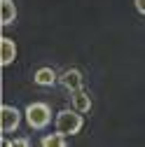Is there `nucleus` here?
<instances>
[{
  "label": "nucleus",
  "instance_id": "obj_3",
  "mask_svg": "<svg viewBox=\"0 0 145 147\" xmlns=\"http://www.w3.org/2000/svg\"><path fill=\"white\" fill-rule=\"evenodd\" d=\"M21 124V112L14 105H3V133H14Z\"/></svg>",
  "mask_w": 145,
  "mask_h": 147
},
{
  "label": "nucleus",
  "instance_id": "obj_8",
  "mask_svg": "<svg viewBox=\"0 0 145 147\" xmlns=\"http://www.w3.org/2000/svg\"><path fill=\"white\" fill-rule=\"evenodd\" d=\"M40 147H68V145H66V136L59 133V131H56V133H49V136L42 138Z\"/></svg>",
  "mask_w": 145,
  "mask_h": 147
},
{
  "label": "nucleus",
  "instance_id": "obj_11",
  "mask_svg": "<svg viewBox=\"0 0 145 147\" xmlns=\"http://www.w3.org/2000/svg\"><path fill=\"white\" fill-rule=\"evenodd\" d=\"M136 9L140 14H145V0H136Z\"/></svg>",
  "mask_w": 145,
  "mask_h": 147
},
{
  "label": "nucleus",
  "instance_id": "obj_10",
  "mask_svg": "<svg viewBox=\"0 0 145 147\" xmlns=\"http://www.w3.org/2000/svg\"><path fill=\"white\" fill-rule=\"evenodd\" d=\"M3 147H30V140L28 138H16V140H5L3 142Z\"/></svg>",
  "mask_w": 145,
  "mask_h": 147
},
{
  "label": "nucleus",
  "instance_id": "obj_5",
  "mask_svg": "<svg viewBox=\"0 0 145 147\" xmlns=\"http://www.w3.org/2000/svg\"><path fill=\"white\" fill-rule=\"evenodd\" d=\"M33 80H35L38 86H51V84H56V72L45 65V68H38V70H35Z\"/></svg>",
  "mask_w": 145,
  "mask_h": 147
},
{
  "label": "nucleus",
  "instance_id": "obj_4",
  "mask_svg": "<svg viewBox=\"0 0 145 147\" xmlns=\"http://www.w3.org/2000/svg\"><path fill=\"white\" fill-rule=\"evenodd\" d=\"M82 84H84V77H82V72L77 68H68L61 75V86H66L68 91H72V94L82 91Z\"/></svg>",
  "mask_w": 145,
  "mask_h": 147
},
{
  "label": "nucleus",
  "instance_id": "obj_2",
  "mask_svg": "<svg viewBox=\"0 0 145 147\" xmlns=\"http://www.w3.org/2000/svg\"><path fill=\"white\" fill-rule=\"evenodd\" d=\"M51 121V107L47 103H30L26 107V124L35 131H42V128Z\"/></svg>",
  "mask_w": 145,
  "mask_h": 147
},
{
  "label": "nucleus",
  "instance_id": "obj_1",
  "mask_svg": "<svg viewBox=\"0 0 145 147\" xmlns=\"http://www.w3.org/2000/svg\"><path fill=\"white\" fill-rule=\"evenodd\" d=\"M82 126H84V119L75 110H63L56 115V131L63 136H77L82 131Z\"/></svg>",
  "mask_w": 145,
  "mask_h": 147
},
{
  "label": "nucleus",
  "instance_id": "obj_7",
  "mask_svg": "<svg viewBox=\"0 0 145 147\" xmlns=\"http://www.w3.org/2000/svg\"><path fill=\"white\" fill-rule=\"evenodd\" d=\"M70 100H72V107L80 110V115L91 110V98H89L84 91H77V94H72V98H70Z\"/></svg>",
  "mask_w": 145,
  "mask_h": 147
},
{
  "label": "nucleus",
  "instance_id": "obj_6",
  "mask_svg": "<svg viewBox=\"0 0 145 147\" xmlns=\"http://www.w3.org/2000/svg\"><path fill=\"white\" fill-rule=\"evenodd\" d=\"M0 49H3V56H0V61H3V68H5V65H9V63L14 61V56H16V45H14V40L3 38V42H0Z\"/></svg>",
  "mask_w": 145,
  "mask_h": 147
},
{
  "label": "nucleus",
  "instance_id": "obj_9",
  "mask_svg": "<svg viewBox=\"0 0 145 147\" xmlns=\"http://www.w3.org/2000/svg\"><path fill=\"white\" fill-rule=\"evenodd\" d=\"M16 19V5L14 0H3V26H9Z\"/></svg>",
  "mask_w": 145,
  "mask_h": 147
}]
</instances>
